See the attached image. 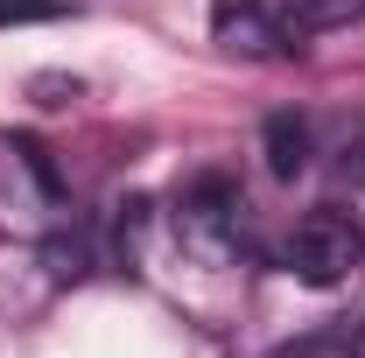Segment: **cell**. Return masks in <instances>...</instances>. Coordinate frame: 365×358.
Instances as JSON below:
<instances>
[{
  "label": "cell",
  "instance_id": "cell-1",
  "mask_svg": "<svg viewBox=\"0 0 365 358\" xmlns=\"http://www.w3.org/2000/svg\"><path fill=\"white\" fill-rule=\"evenodd\" d=\"M281 260H288L295 281H309V288H337V281H351L365 267V225L351 211H337V204H323V211H309V218L288 232Z\"/></svg>",
  "mask_w": 365,
  "mask_h": 358
},
{
  "label": "cell",
  "instance_id": "cell-2",
  "mask_svg": "<svg viewBox=\"0 0 365 358\" xmlns=\"http://www.w3.org/2000/svg\"><path fill=\"white\" fill-rule=\"evenodd\" d=\"M239 190H232L225 176H197L190 190H182V211H176V232L190 253H204V260H232L239 253Z\"/></svg>",
  "mask_w": 365,
  "mask_h": 358
},
{
  "label": "cell",
  "instance_id": "cell-3",
  "mask_svg": "<svg viewBox=\"0 0 365 358\" xmlns=\"http://www.w3.org/2000/svg\"><path fill=\"white\" fill-rule=\"evenodd\" d=\"M211 36H218L232 56H253V63H274V56L295 49L288 14L267 7V0H218V7H211Z\"/></svg>",
  "mask_w": 365,
  "mask_h": 358
},
{
  "label": "cell",
  "instance_id": "cell-4",
  "mask_svg": "<svg viewBox=\"0 0 365 358\" xmlns=\"http://www.w3.org/2000/svg\"><path fill=\"white\" fill-rule=\"evenodd\" d=\"M302 162H309V127L295 113H274L267 120V169L274 176H302Z\"/></svg>",
  "mask_w": 365,
  "mask_h": 358
},
{
  "label": "cell",
  "instance_id": "cell-5",
  "mask_svg": "<svg viewBox=\"0 0 365 358\" xmlns=\"http://www.w3.org/2000/svg\"><path fill=\"white\" fill-rule=\"evenodd\" d=\"M281 14H288L295 36H317V29H344V21H359L365 0H281Z\"/></svg>",
  "mask_w": 365,
  "mask_h": 358
},
{
  "label": "cell",
  "instance_id": "cell-6",
  "mask_svg": "<svg viewBox=\"0 0 365 358\" xmlns=\"http://www.w3.org/2000/svg\"><path fill=\"white\" fill-rule=\"evenodd\" d=\"M274 358H359V352H351V337H302V344H288Z\"/></svg>",
  "mask_w": 365,
  "mask_h": 358
},
{
  "label": "cell",
  "instance_id": "cell-7",
  "mask_svg": "<svg viewBox=\"0 0 365 358\" xmlns=\"http://www.w3.org/2000/svg\"><path fill=\"white\" fill-rule=\"evenodd\" d=\"M56 0H0V21H56Z\"/></svg>",
  "mask_w": 365,
  "mask_h": 358
},
{
  "label": "cell",
  "instance_id": "cell-8",
  "mask_svg": "<svg viewBox=\"0 0 365 358\" xmlns=\"http://www.w3.org/2000/svg\"><path fill=\"white\" fill-rule=\"evenodd\" d=\"M344 176H351V183L365 190V127H359L351 140H344Z\"/></svg>",
  "mask_w": 365,
  "mask_h": 358
},
{
  "label": "cell",
  "instance_id": "cell-9",
  "mask_svg": "<svg viewBox=\"0 0 365 358\" xmlns=\"http://www.w3.org/2000/svg\"><path fill=\"white\" fill-rule=\"evenodd\" d=\"M351 352H359V358H365V316H359V330H351Z\"/></svg>",
  "mask_w": 365,
  "mask_h": 358
}]
</instances>
